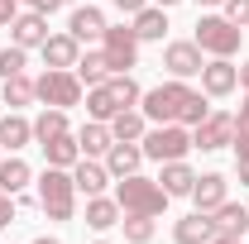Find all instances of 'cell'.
Instances as JSON below:
<instances>
[{
    "instance_id": "cell-29",
    "label": "cell",
    "mask_w": 249,
    "mask_h": 244,
    "mask_svg": "<svg viewBox=\"0 0 249 244\" xmlns=\"http://www.w3.org/2000/svg\"><path fill=\"white\" fill-rule=\"evenodd\" d=\"M58 134H67V110L48 105V110L34 120V139H38V144H48V139H58Z\"/></svg>"
},
{
    "instance_id": "cell-12",
    "label": "cell",
    "mask_w": 249,
    "mask_h": 244,
    "mask_svg": "<svg viewBox=\"0 0 249 244\" xmlns=\"http://www.w3.org/2000/svg\"><path fill=\"white\" fill-rule=\"evenodd\" d=\"M10 34H15V43H19V48H43V38H48V19H43L38 10L15 15V19H10Z\"/></svg>"
},
{
    "instance_id": "cell-42",
    "label": "cell",
    "mask_w": 249,
    "mask_h": 244,
    "mask_svg": "<svg viewBox=\"0 0 249 244\" xmlns=\"http://www.w3.org/2000/svg\"><path fill=\"white\" fill-rule=\"evenodd\" d=\"M196 5H225V0H196Z\"/></svg>"
},
{
    "instance_id": "cell-14",
    "label": "cell",
    "mask_w": 249,
    "mask_h": 244,
    "mask_svg": "<svg viewBox=\"0 0 249 244\" xmlns=\"http://www.w3.org/2000/svg\"><path fill=\"white\" fill-rule=\"evenodd\" d=\"M139 163H144V149H139V144H124V139H115L110 153H106V173H110V177H129V173H139Z\"/></svg>"
},
{
    "instance_id": "cell-4",
    "label": "cell",
    "mask_w": 249,
    "mask_h": 244,
    "mask_svg": "<svg viewBox=\"0 0 249 244\" xmlns=\"http://www.w3.org/2000/svg\"><path fill=\"white\" fill-rule=\"evenodd\" d=\"M34 91H38L43 105L67 110V105H77V101H82V82H77V72H72V67H48V72L34 82Z\"/></svg>"
},
{
    "instance_id": "cell-7",
    "label": "cell",
    "mask_w": 249,
    "mask_h": 244,
    "mask_svg": "<svg viewBox=\"0 0 249 244\" xmlns=\"http://www.w3.org/2000/svg\"><path fill=\"white\" fill-rule=\"evenodd\" d=\"M101 43H106V48H101V53H106V62H110V72H129V67H134V62H139V38H134V29H110V24H106V38H101Z\"/></svg>"
},
{
    "instance_id": "cell-23",
    "label": "cell",
    "mask_w": 249,
    "mask_h": 244,
    "mask_svg": "<svg viewBox=\"0 0 249 244\" xmlns=\"http://www.w3.org/2000/svg\"><path fill=\"white\" fill-rule=\"evenodd\" d=\"M34 139V124L24 120V115H5V120H0V149H24V144H29Z\"/></svg>"
},
{
    "instance_id": "cell-21",
    "label": "cell",
    "mask_w": 249,
    "mask_h": 244,
    "mask_svg": "<svg viewBox=\"0 0 249 244\" xmlns=\"http://www.w3.org/2000/svg\"><path fill=\"white\" fill-rule=\"evenodd\" d=\"M72 182H77V192H87V196H101V187L110 182V173H106L101 163H87V158H77V168H72Z\"/></svg>"
},
{
    "instance_id": "cell-24",
    "label": "cell",
    "mask_w": 249,
    "mask_h": 244,
    "mask_svg": "<svg viewBox=\"0 0 249 244\" xmlns=\"http://www.w3.org/2000/svg\"><path fill=\"white\" fill-rule=\"evenodd\" d=\"M110 134L115 139H124V144H139L144 139V110H120V115H110Z\"/></svg>"
},
{
    "instance_id": "cell-39",
    "label": "cell",
    "mask_w": 249,
    "mask_h": 244,
    "mask_svg": "<svg viewBox=\"0 0 249 244\" xmlns=\"http://www.w3.org/2000/svg\"><path fill=\"white\" fill-rule=\"evenodd\" d=\"M15 19V0H0V24H10Z\"/></svg>"
},
{
    "instance_id": "cell-38",
    "label": "cell",
    "mask_w": 249,
    "mask_h": 244,
    "mask_svg": "<svg viewBox=\"0 0 249 244\" xmlns=\"http://www.w3.org/2000/svg\"><path fill=\"white\" fill-rule=\"evenodd\" d=\"M115 5H120L124 15H139V10H144V5H149V0H115Z\"/></svg>"
},
{
    "instance_id": "cell-13",
    "label": "cell",
    "mask_w": 249,
    "mask_h": 244,
    "mask_svg": "<svg viewBox=\"0 0 249 244\" xmlns=\"http://www.w3.org/2000/svg\"><path fill=\"white\" fill-rule=\"evenodd\" d=\"M173 240L178 244H211L216 240V225H211L206 211H192V215H182V220L173 225Z\"/></svg>"
},
{
    "instance_id": "cell-25",
    "label": "cell",
    "mask_w": 249,
    "mask_h": 244,
    "mask_svg": "<svg viewBox=\"0 0 249 244\" xmlns=\"http://www.w3.org/2000/svg\"><path fill=\"white\" fill-rule=\"evenodd\" d=\"M77 82L82 87H101L106 77H110V62H106V53H87V58H77Z\"/></svg>"
},
{
    "instance_id": "cell-43",
    "label": "cell",
    "mask_w": 249,
    "mask_h": 244,
    "mask_svg": "<svg viewBox=\"0 0 249 244\" xmlns=\"http://www.w3.org/2000/svg\"><path fill=\"white\" fill-rule=\"evenodd\" d=\"M34 244H58V240H48V235H43V240H34Z\"/></svg>"
},
{
    "instance_id": "cell-35",
    "label": "cell",
    "mask_w": 249,
    "mask_h": 244,
    "mask_svg": "<svg viewBox=\"0 0 249 244\" xmlns=\"http://www.w3.org/2000/svg\"><path fill=\"white\" fill-rule=\"evenodd\" d=\"M225 19L245 29V24H249V0H225Z\"/></svg>"
},
{
    "instance_id": "cell-28",
    "label": "cell",
    "mask_w": 249,
    "mask_h": 244,
    "mask_svg": "<svg viewBox=\"0 0 249 244\" xmlns=\"http://www.w3.org/2000/svg\"><path fill=\"white\" fill-rule=\"evenodd\" d=\"M34 182V173H29V163L24 158H10V163H0V192H24V187Z\"/></svg>"
},
{
    "instance_id": "cell-30",
    "label": "cell",
    "mask_w": 249,
    "mask_h": 244,
    "mask_svg": "<svg viewBox=\"0 0 249 244\" xmlns=\"http://www.w3.org/2000/svg\"><path fill=\"white\" fill-rule=\"evenodd\" d=\"M87 110H91V120H110V115H120V105H115V96H110L106 82L87 91Z\"/></svg>"
},
{
    "instance_id": "cell-45",
    "label": "cell",
    "mask_w": 249,
    "mask_h": 244,
    "mask_svg": "<svg viewBox=\"0 0 249 244\" xmlns=\"http://www.w3.org/2000/svg\"><path fill=\"white\" fill-rule=\"evenodd\" d=\"M101 244H106V240H101Z\"/></svg>"
},
{
    "instance_id": "cell-3",
    "label": "cell",
    "mask_w": 249,
    "mask_h": 244,
    "mask_svg": "<svg viewBox=\"0 0 249 244\" xmlns=\"http://www.w3.org/2000/svg\"><path fill=\"white\" fill-rule=\"evenodd\" d=\"M187 87L173 77V82H163V87H154V91H144L139 101H144V120H158V124H178V115H182L187 105Z\"/></svg>"
},
{
    "instance_id": "cell-31",
    "label": "cell",
    "mask_w": 249,
    "mask_h": 244,
    "mask_svg": "<svg viewBox=\"0 0 249 244\" xmlns=\"http://www.w3.org/2000/svg\"><path fill=\"white\" fill-rule=\"evenodd\" d=\"M34 82L24 77V72H15V77H5V105H29L34 101Z\"/></svg>"
},
{
    "instance_id": "cell-19",
    "label": "cell",
    "mask_w": 249,
    "mask_h": 244,
    "mask_svg": "<svg viewBox=\"0 0 249 244\" xmlns=\"http://www.w3.org/2000/svg\"><path fill=\"white\" fill-rule=\"evenodd\" d=\"M77 144H82V158H96V153H110L115 134H110V124H106V120H91V124H82Z\"/></svg>"
},
{
    "instance_id": "cell-15",
    "label": "cell",
    "mask_w": 249,
    "mask_h": 244,
    "mask_svg": "<svg viewBox=\"0 0 249 244\" xmlns=\"http://www.w3.org/2000/svg\"><path fill=\"white\" fill-rule=\"evenodd\" d=\"M77 58H82V48H77L72 34H48L43 38V62L48 67H77Z\"/></svg>"
},
{
    "instance_id": "cell-20",
    "label": "cell",
    "mask_w": 249,
    "mask_h": 244,
    "mask_svg": "<svg viewBox=\"0 0 249 244\" xmlns=\"http://www.w3.org/2000/svg\"><path fill=\"white\" fill-rule=\"evenodd\" d=\"M192 182H196V173L187 168L182 158H178V163H163V177H158V187H163L168 196H192Z\"/></svg>"
},
{
    "instance_id": "cell-37",
    "label": "cell",
    "mask_w": 249,
    "mask_h": 244,
    "mask_svg": "<svg viewBox=\"0 0 249 244\" xmlns=\"http://www.w3.org/2000/svg\"><path fill=\"white\" fill-rule=\"evenodd\" d=\"M34 10H38V15H53V10H62V5H67V0H29Z\"/></svg>"
},
{
    "instance_id": "cell-11",
    "label": "cell",
    "mask_w": 249,
    "mask_h": 244,
    "mask_svg": "<svg viewBox=\"0 0 249 244\" xmlns=\"http://www.w3.org/2000/svg\"><path fill=\"white\" fill-rule=\"evenodd\" d=\"M67 34H72L77 43H96V38H106V15H101L96 5H82V10H72Z\"/></svg>"
},
{
    "instance_id": "cell-27",
    "label": "cell",
    "mask_w": 249,
    "mask_h": 244,
    "mask_svg": "<svg viewBox=\"0 0 249 244\" xmlns=\"http://www.w3.org/2000/svg\"><path fill=\"white\" fill-rule=\"evenodd\" d=\"M87 225H91V230H110V225H120V201L91 196V201H87Z\"/></svg>"
},
{
    "instance_id": "cell-44",
    "label": "cell",
    "mask_w": 249,
    "mask_h": 244,
    "mask_svg": "<svg viewBox=\"0 0 249 244\" xmlns=\"http://www.w3.org/2000/svg\"><path fill=\"white\" fill-rule=\"evenodd\" d=\"M158 5H163V10H168V5H178V0H158Z\"/></svg>"
},
{
    "instance_id": "cell-33",
    "label": "cell",
    "mask_w": 249,
    "mask_h": 244,
    "mask_svg": "<svg viewBox=\"0 0 249 244\" xmlns=\"http://www.w3.org/2000/svg\"><path fill=\"white\" fill-rule=\"evenodd\" d=\"M206 115H211L206 96H201V91H192V96H187V105H182V115H178V124H201Z\"/></svg>"
},
{
    "instance_id": "cell-26",
    "label": "cell",
    "mask_w": 249,
    "mask_h": 244,
    "mask_svg": "<svg viewBox=\"0 0 249 244\" xmlns=\"http://www.w3.org/2000/svg\"><path fill=\"white\" fill-rule=\"evenodd\" d=\"M163 34H168V15L158 5H144L134 15V38H163Z\"/></svg>"
},
{
    "instance_id": "cell-32",
    "label": "cell",
    "mask_w": 249,
    "mask_h": 244,
    "mask_svg": "<svg viewBox=\"0 0 249 244\" xmlns=\"http://www.w3.org/2000/svg\"><path fill=\"white\" fill-rule=\"evenodd\" d=\"M120 225H124V240L129 244H149L154 240V215H124Z\"/></svg>"
},
{
    "instance_id": "cell-5",
    "label": "cell",
    "mask_w": 249,
    "mask_h": 244,
    "mask_svg": "<svg viewBox=\"0 0 249 244\" xmlns=\"http://www.w3.org/2000/svg\"><path fill=\"white\" fill-rule=\"evenodd\" d=\"M201 53H216V58H230L240 48V24H230L225 15H206L196 24V38H192Z\"/></svg>"
},
{
    "instance_id": "cell-16",
    "label": "cell",
    "mask_w": 249,
    "mask_h": 244,
    "mask_svg": "<svg viewBox=\"0 0 249 244\" xmlns=\"http://www.w3.org/2000/svg\"><path fill=\"white\" fill-rule=\"evenodd\" d=\"M192 201H196V211H216L220 201H225V177L220 173H201L196 182H192Z\"/></svg>"
},
{
    "instance_id": "cell-6",
    "label": "cell",
    "mask_w": 249,
    "mask_h": 244,
    "mask_svg": "<svg viewBox=\"0 0 249 244\" xmlns=\"http://www.w3.org/2000/svg\"><path fill=\"white\" fill-rule=\"evenodd\" d=\"M187 149H192L187 124H158L144 134V158H158V163H178Z\"/></svg>"
},
{
    "instance_id": "cell-41",
    "label": "cell",
    "mask_w": 249,
    "mask_h": 244,
    "mask_svg": "<svg viewBox=\"0 0 249 244\" xmlns=\"http://www.w3.org/2000/svg\"><path fill=\"white\" fill-rule=\"evenodd\" d=\"M240 87H245V91H249V62H245V67H240Z\"/></svg>"
},
{
    "instance_id": "cell-10",
    "label": "cell",
    "mask_w": 249,
    "mask_h": 244,
    "mask_svg": "<svg viewBox=\"0 0 249 244\" xmlns=\"http://www.w3.org/2000/svg\"><path fill=\"white\" fill-rule=\"evenodd\" d=\"M163 67L182 82V77H196L206 62H201V48L196 43H168V53H163Z\"/></svg>"
},
{
    "instance_id": "cell-2",
    "label": "cell",
    "mask_w": 249,
    "mask_h": 244,
    "mask_svg": "<svg viewBox=\"0 0 249 244\" xmlns=\"http://www.w3.org/2000/svg\"><path fill=\"white\" fill-rule=\"evenodd\" d=\"M38 206L53 220H72V211H77V182H72L67 168H48L38 177Z\"/></svg>"
},
{
    "instance_id": "cell-1",
    "label": "cell",
    "mask_w": 249,
    "mask_h": 244,
    "mask_svg": "<svg viewBox=\"0 0 249 244\" xmlns=\"http://www.w3.org/2000/svg\"><path fill=\"white\" fill-rule=\"evenodd\" d=\"M115 201H120L124 215H163L168 192H163L158 182H149V177H139V173H129V177L115 182Z\"/></svg>"
},
{
    "instance_id": "cell-36",
    "label": "cell",
    "mask_w": 249,
    "mask_h": 244,
    "mask_svg": "<svg viewBox=\"0 0 249 244\" xmlns=\"http://www.w3.org/2000/svg\"><path fill=\"white\" fill-rule=\"evenodd\" d=\"M15 220V206H10V192H0V230Z\"/></svg>"
},
{
    "instance_id": "cell-34",
    "label": "cell",
    "mask_w": 249,
    "mask_h": 244,
    "mask_svg": "<svg viewBox=\"0 0 249 244\" xmlns=\"http://www.w3.org/2000/svg\"><path fill=\"white\" fill-rule=\"evenodd\" d=\"M24 53H29V48H19V43H10V48L0 53V82L15 77V72H24Z\"/></svg>"
},
{
    "instance_id": "cell-8",
    "label": "cell",
    "mask_w": 249,
    "mask_h": 244,
    "mask_svg": "<svg viewBox=\"0 0 249 244\" xmlns=\"http://www.w3.org/2000/svg\"><path fill=\"white\" fill-rule=\"evenodd\" d=\"M230 139H235V115H206V120L201 124H192V149H225V144H230Z\"/></svg>"
},
{
    "instance_id": "cell-18",
    "label": "cell",
    "mask_w": 249,
    "mask_h": 244,
    "mask_svg": "<svg viewBox=\"0 0 249 244\" xmlns=\"http://www.w3.org/2000/svg\"><path fill=\"white\" fill-rule=\"evenodd\" d=\"M43 158H48V168H77V158H82V144L72 139V134H58V139H48V144H38Z\"/></svg>"
},
{
    "instance_id": "cell-17",
    "label": "cell",
    "mask_w": 249,
    "mask_h": 244,
    "mask_svg": "<svg viewBox=\"0 0 249 244\" xmlns=\"http://www.w3.org/2000/svg\"><path fill=\"white\" fill-rule=\"evenodd\" d=\"M211 225H216V235H240V240H245V230H249V211L240 206V201H220L216 211H211Z\"/></svg>"
},
{
    "instance_id": "cell-9",
    "label": "cell",
    "mask_w": 249,
    "mask_h": 244,
    "mask_svg": "<svg viewBox=\"0 0 249 244\" xmlns=\"http://www.w3.org/2000/svg\"><path fill=\"white\" fill-rule=\"evenodd\" d=\"M240 87V67H230V58H216L201 67V91L206 96H230Z\"/></svg>"
},
{
    "instance_id": "cell-22",
    "label": "cell",
    "mask_w": 249,
    "mask_h": 244,
    "mask_svg": "<svg viewBox=\"0 0 249 244\" xmlns=\"http://www.w3.org/2000/svg\"><path fill=\"white\" fill-rule=\"evenodd\" d=\"M235 158H240V182L249 187V96H245V105H240V115H235Z\"/></svg>"
},
{
    "instance_id": "cell-40",
    "label": "cell",
    "mask_w": 249,
    "mask_h": 244,
    "mask_svg": "<svg viewBox=\"0 0 249 244\" xmlns=\"http://www.w3.org/2000/svg\"><path fill=\"white\" fill-rule=\"evenodd\" d=\"M211 244H240V235H216Z\"/></svg>"
}]
</instances>
